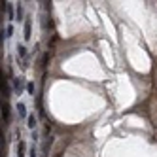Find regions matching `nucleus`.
Segmentation results:
<instances>
[{"label":"nucleus","instance_id":"obj_1","mask_svg":"<svg viewBox=\"0 0 157 157\" xmlns=\"http://www.w3.org/2000/svg\"><path fill=\"white\" fill-rule=\"evenodd\" d=\"M17 112H19V117H27V106L23 102L17 104Z\"/></svg>","mask_w":157,"mask_h":157},{"label":"nucleus","instance_id":"obj_2","mask_svg":"<svg viewBox=\"0 0 157 157\" xmlns=\"http://www.w3.org/2000/svg\"><path fill=\"white\" fill-rule=\"evenodd\" d=\"M25 40H30V19H27L25 21Z\"/></svg>","mask_w":157,"mask_h":157},{"label":"nucleus","instance_id":"obj_3","mask_svg":"<svg viewBox=\"0 0 157 157\" xmlns=\"http://www.w3.org/2000/svg\"><path fill=\"white\" fill-rule=\"evenodd\" d=\"M23 83H25V82H23V78H17V80L13 82V85H15V91H17V93H21V89H23Z\"/></svg>","mask_w":157,"mask_h":157},{"label":"nucleus","instance_id":"obj_4","mask_svg":"<svg viewBox=\"0 0 157 157\" xmlns=\"http://www.w3.org/2000/svg\"><path fill=\"white\" fill-rule=\"evenodd\" d=\"M2 117H4V121H10V106L8 104H4V108H2Z\"/></svg>","mask_w":157,"mask_h":157},{"label":"nucleus","instance_id":"obj_5","mask_svg":"<svg viewBox=\"0 0 157 157\" xmlns=\"http://www.w3.org/2000/svg\"><path fill=\"white\" fill-rule=\"evenodd\" d=\"M27 123H29L30 129H34V125H36V117H34V114H30V116L27 117Z\"/></svg>","mask_w":157,"mask_h":157},{"label":"nucleus","instance_id":"obj_6","mask_svg":"<svg viewBox=\"0 0 157 157\" xmlns=\"http://www.w3.org/2000/svg\"><path fill=\"white\" fill-rule=\"evenodd\" d=\"M2 91H4V97L8 98V97H10V87H8V83H6V80L2 82Z\"/></svg>","mask_w":157,"mask_h":157},{"label":"nucleus","instance_id":"obj_7","mask_svg":"<svg viewBox=\"0 0 157 157\" xmlns=\"http://www.w3.org/2000/svg\"><path fill=\"white\" fill-rule=\"evenodd\" d=\"M17 51H19V57H25V55H27V49H25V46H19V48H17Z\"/></svg>","mask_w":157,"mask_h":157},{"label":"nucleus","instance_id":"obj_8","mask_svg":"<svg viewBox=\"0 0 157 157\" xmlns=\"http://www.w3.org/2000/svg\"><path fill=\"white\" fill-rule=\"evenodd\" d=\"M19 155H25V142H19Z\"/></svg>","mask_w":157,"mask_h":157},{"label":"nucleus","instance_id":"obj_9","mask_svg":"<svg viewBox=\"0 0 157 157\" xmlns=\"http://www.w3.org/2000/svg\"><path fill=\"white\" fill-rule=\"evenodd\" d=\"M27 91L30 95H34V83H27Z\"/></svg>","mask_w":157,"mask_h":157},{"label":"nucleus","instance_id":"obj_10","mask_svg":"<svg viewBox=\"0 0 157 157\" xmlns=\"http://www.w3.org/2000/svg\"><path fill=\"white\" fill-rule=\"evenodd\" d=\"M12 32H13V27H12V25H10V27L6 29V36L10 38V36H12Z\"/></svg>","mask_w":157,"mask_h":157},{"label":"nucleus","instance_id":"obj_11","mask_svg":"<svg viewBox=\"0 0 157 157\" xmlns=\"http://www.w3.org/2000/svg\"><path fill=\"white\" fill-rule=\"evenodd\" d=\"M21 17H23V8L19 6V8H17V19H21Z\"/></svg>","mask_w":157,"mask_h":157},{"label":"nucleus","instance_id":"obj_12","mask_svg":"<svg viewBox=\"0 0 157 157\" xmlns=\"http://www.w3.org/2000/svg\"><path fill=\"white\" fill-rule=\"evenodd\" d=\"M30 157H36V148H30Z\"/></svg>","mask_w":157,"mask_h":157}]
</instances>
